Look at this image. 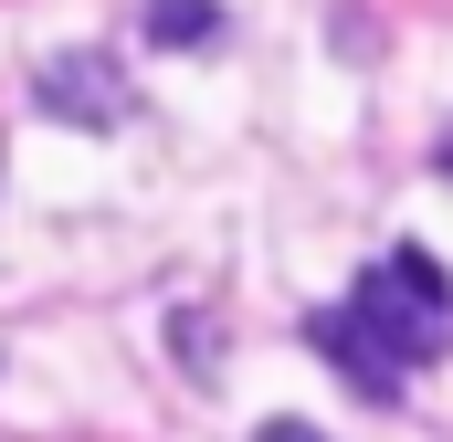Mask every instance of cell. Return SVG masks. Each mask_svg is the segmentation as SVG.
Listing matches in <instances>:
<instances>
[{
  "instance_id": "obj_1",
  "label": "cell",
  "mask_w": 453,
  "mask_h": 442,
  "mask_svg": "<svg viewBox=\"0 0 453 442\" xmlns=\"http://www.w3.org/2000/svg\"><path fill=\"white\" fill-rule=\"evenodd\" d=\"M348 316L380 337L401 369H411V358H443L453 347V274L422 253V242H401V253H380V263L348 285Z\"/></svg>"
},
{
  "instance_id": "obj_5",
  "label": "cell",
  "mask_w": 453,
  "mask_h": 442,
  "mask_svg": "<svg viewBox=\"0 0 453 442\" xmlns=\"http://www.w3.org/2000/svg\"><path fill=\"white\" fill-rule=\"evenodd\" d=\"M253 442H327V432H317V422H264Z\"/></svg>"
},
{
  "instance_id": "obj_6",
  "label": "cell",
  "mask_w": 453,
  "mask_h": 442,
  "mask_svg": "<svg viewBox=\"0 0 453 442\" xmlns=\"http://www.w3.org/2000/svg\"><path fill=\"white\" fill-rule=\"evenodd\" d=\"M433 169H443V179H453V137H443V148H433Z\"/></svg>"
},
{
  "instance_id": "obj_3",
  "label": "cell",
  "mask_w": 453,
  "mask_h": 442,
  "mask_svg": "<svg viewBox=\"0 0 453 442\" xmlns=\"http://www.w3.org/2000/svg\"><path fill=\"white\" fill-rule=\"evenodd\" d=\"M306 347H317V358H338V379L358 390V400H401V358L358 327L348 306H317V316H306Z\"/></svg>"
},
{
  "instance_id": "obj_4",
  "label": "cell",
  "mask_w": 453,
  "mask_h": 442,
  "mask_svg": "<svg viewBox=\"0 0 453 442\" xmlns=\"http://www.w3.org/2000/svg\"><path fill=\"white\" fill-rule=\"evenodd\" d=\"M222 0H148V42H211Z\"/></svg>"
},
{
  "instance_id": "obj_2",
  "label": "cell",
  "mask_w": 453,
  "mask_h": 442,
  "mask_svg": "<svg viewBox=\"0 0 453 442\" xmlns=\"http://www.w3.org/2000/svg\"><path fill=\"white\" fill-rule=\"evenodd\" d=\"M32 95H42V116H64V126H127L137 116V85H127L116 53H42L32 64Z\"/></svg>"
}]
</instances>
